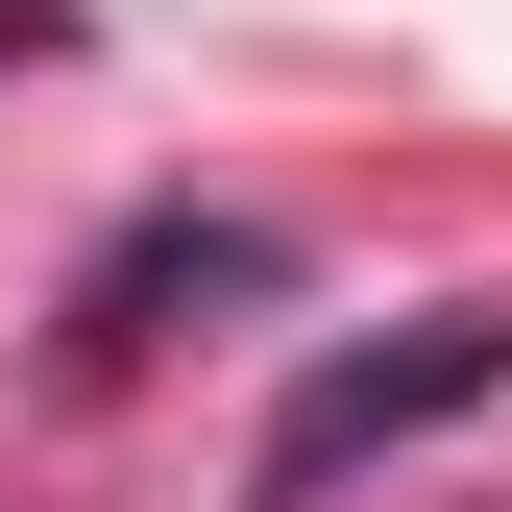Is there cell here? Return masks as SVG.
Listing matches in <instances>:
<instances>
[{"mask_svg":"<svg viewBox=\"0 0 512 512\" xmlns=\"http://www.w3.org/2000/svg\"><path fill=\"white\" fill-rule=\"evenodd\" d=\"M488 391H512V293H464V317H415V342H317L244 488H269V512H317L342 464H391V439H439V415H488Z\"/></svg>","mask_w":512,"mask_h":512,"instance_id":"1","label":"cell"},{"mask_svg":"<svg viewBox=\"0 0 512 512\" xmlns=\"http://www.w3.org/2000/svg\"><path fill=\"white\" fill-rule=\"evenodd\" d=\"M269 269H293L269 220H147V244H122V269H98V317H74V342H147L171 293H269Z\"/></svg>","mask_w":512,"mask_h":512,"instance_id":"2","label":"cell"}]
</instances>
